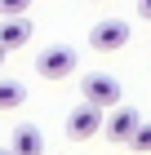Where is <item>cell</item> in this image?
Wrapping results in <instances>:
<instances>
[{"label":"cell","instance_id":"obj_1","mask_svg":"<svg viewBox=\"0 0 151 155\" xmlns=\"http://www.w3.org/2000/svg\"><path fill=\"white\" fill-rule=\"evenodd\" d=\"M76 71V49L71 45H49L36 53V75L40 80H67Z\"/></svg>","mask_w":151,"mask_h":155},{"label":"cell","instance_id":"obj_12","mask_svg":"<svg viewBox=\"0 0 151 155\" xmlns=\"http://www.w3.org/2000/svg\"><path fill=\"white\" fill-rule=\"evenodd\" d=\"M0 62H5V49H0Z\"/></svg>","mask_w":151,"mask_h":155},{"label":"cell","instance_id":"obj_11","mask_svg":"<svg viewBox=\"0 0 151 155\" xmlns=\"http://www.w3.org/2000/svg\"><path fill=\"white\" fill-rule=\"evenodd\" d=\"M138 18H147V22H151V0H138Z\"/></svg>","mask_w":151,"mask_h":155},{"label":"cell","instance_id":"obj_2","mask_svg":"<svg viewBox=\"0 0 151 155\" xmlns=\"http://www.w3.org/2000/svg\"><path fill=\"white\" fill-rule=\"evenodd\" d=\"M102 124H107L102 107L89 102V97H84L80 107L67 111V137H76V142H84V137H93V133H102Z\"/></svg>","mask_w":151,"mask_h":155},{"label":"cell","instance_id":"obj_7","mask_svg":"<svg viewBox=\"0 0 151 155\" xmlns=\"http://www.w3.org/2000/svg\"><path fill=\"white\" fill-rule=\"evenodd\" d=\"M9 151L13 155H45V133L36 124H22V129L9 137Z\"/></svg>","mask_w":151,"mask_h":155},{"label":"cell","instance_id":"obj_4","mask_svg":"<svg viewBox=\"0 0 151 155\" xmlns=\"http://www.w3.org/2000/svg\"><path fill=\"white\" fill-rule=\"evenodd\" d=\"M129 45V27L125 18H102L98 27H89V49H98V53H116V49Z\"/></svg>","mask_w":151,"mask_h":155},{"label":"cell","instance_id":"obj_9","mask_svg":"<svg viewBox=\"0 0 151 155\" xmlns=\"http://www.w3.org/2000/svg\"><path fill=\"white\" fill-rule=\"evenodd\" d=\"M129 146H133L138 155H147V151H151V124H138L133 137H129Z\"/></svg>","mask_w":151,"mask_h":155},{"label":"cell","instance_id":"obj_6","mask_svg":"<svg viewBox=\"0 0 151 155\" xmlns=\"http://www.w3.org/2000/svg\"><path fill=\"white\" fill-rule=\"evenodd\" d=\"M31 40V22H27V13H9L5 22H0V49L13 53V49H22Z\"/></svg>","mask_w":151,"mask_h":155},{"label":"cell","instance_id":"obj_8","mask_svg":"<svg viewBox=\"0 0 151 155\" xmlns=\"http://www.w3.org/2000/svg\"><path fill=\"white\" fill-rule=\"evenodd\" d=\"M27 102V89L18 80H0V111H13V107H22Z\"/></svg>","mask_w":151,"mask_h":155},{"label":"cell","instance_id":"obj_13","mask_svg":"<svg viewBox=\"0 0 151 155\" xmlns=\"http://www.w3.org/2000/svg\"><path fill=\"white\" fill-rule=\"evenodd\" d=\"M0 155H13V151H0Z\"/></svg>","mask_w":151,"mask_h":155},{"label":"cell","instance_id":"obj_3","mask_svg":"<svg viewBox=\"0 0 151 155\" xmlns=\"http://www.w3.org/2000/svg\"><path fill=\"white\" fill-rule=\"evenodd\" d=\"M80 97H89V102H98L102 111H111L120 97H125V89H120L116 75H107V71H89V75L80 80Z\"/></svg>","mask_w":151,"mask_h":155},{"label":"cell","instance_id":"obj_5","mask_svg":"<svg viewBox=\"0 0 151 155\" xmlns=\"http://www.w3.org/2000/svg\"><path fill=\"white\" fill-rule=\"evenodd\" d=\"M138 124H142V115H138V111H133V107H120V102H116V107H111V115H107V124H102V133L111 137V142H129Z\"/></svg>","mask_w":151,"mask_h":155},{"label":"cell","instance_id":"obj_10","mask_svg":"<svg viewBox=\"0 0 151 155\" xmlns=\"http://www.w3.org/2000/svg\"><path fill=\"white\" fill-rule=\"evenodd\" d=\"M31 9V0H0V18H9V13H27Z\"/></svg>","mask_w":151,"mask_h":155}]
</instances>
